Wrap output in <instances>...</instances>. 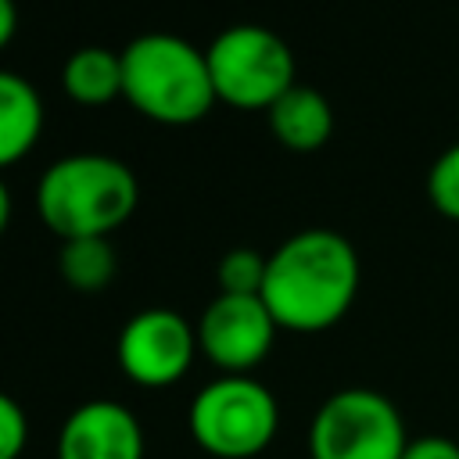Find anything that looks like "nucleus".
I'll use <instances>...</instances> for the list:
<instances>
[{
	"mask_svg": "<svg viewBox=\"0 0 459 459\" xmlns=\"http://www.w3.org/2000/svg\"><path fill=\"white\" fill-rule=\"evenodd\" d=\"M61 86L79 108H108L122 97V54L108 47H79L61 68Z\"/></svg>",
	"mask_w": 459,
	"mask_h": 459,
	"instance_id": "nucleus-12",
	"label": "nucleus"
},
{
	"mask_svg": "<svg viewBox=\"0 0 459 459\" xmlns=\"http://www.w3.org/2000/svg\"><path fill=\"white\" fill-rule=\"evenodd\" d=\"M11 215H14V201H11V190H7V183H4V176H0V237H4V230L11 226Z\"/></svg>",
	"mask_w": 459,
	"mask_h": 459,
	"instance_id": "nucleus-19",
	"label": "nucleus"
},
{
	"mask_svg": "<svg viewBox=\"0 0 459 459\" xmlns=\"http://www.w3.org/2000/svg\"><path fill=\"white\" fill-rule=\"evenodd\" d=\"M269 255H258L255 247H233L219 258L215 280L219 294H262Z\"/></svg>",
	"mask_w": 459,
	"mask_h": 459,
	"instance_id": "nucleus-14",
	"label": "nucleus"
},
{
	"mask_svg": "<svg viewBox=\"0 0 459 459\" xmlns=\"http://www.w3.org/2000/svg\"><path fill=\"white\" fill-rule=\"evenodd\" d=\"M25 441H29V416L18 405V398L0 391V459H18Z\"/></svg>",
	"mask_w": 459,
	"mask_h": 459,
	"instance_id": "nucleus-16",
	"label": "nucleus"
},
{
	"mask_svg": "<svg viewBox=\"0 0 459 459\" xmlns=\"http://www.w3.org/2000/svg\"><path fill=\"white\" fill-rule=\"evenodd\" d=\"M14 32H18V7L14 0H0V50L11 47Z\"/></svg>",
	"mask_w": 459,
	"mask_h": 459,
	"instance_id": "nucleus-18",
	"label": "nucleus"
},
{
	"mask_svg": "<svg viewBox=\"0 0 459 459\" xmlns=\"http://www.w3.org/2000/svg\"><path fill=\"white\" fill-rule=\"evenodd\" d=\"M265 118H269V133L287 151H298V154L319 151L333 136V108H330V100L316 86H305V82H294L265 111Z\"/></svg>",
	"mask_w": 459,
	"mask_h": 459,
	"instance_id": "nucleus-10",
	"label": "nucleus"
},
{
	"mask_svg": "<svg viewBox=\"0 0 459 459\" xmlns=\"http://www.w3.org/2000/svg\"><path fill=\"white\" fill-rule=\"evenodd\" d=\"M280 323L262 294H215L197 323V348L219 373H251L273 351Z\"/></svg>",
	"mask_w": 459,
	"mask_h": 459,
	"instance_id": "nucleus-8",
	"label": "nucleus"
},
{
	"mask_svg": "<svg viewBox=\"0 0 459 459\" xmlns=\"http://www.w3.org/2000/svg\"><path fill=\"white\" fill-rule=\"evenodd\" d=\"M197 351V326L161 305L129 316L115 341L118 369L140 387H169L183 380Z\"/></svg>",
	"mask_w": 459,
	"mask_h": 459,
	"instance_id": "nucleus-7",
	"label": "nucleus"
},
{
	"mask_svg": "<svg viewBox=\"0 0 459 459\" xmlns=\"http://www.w3.org/2000/svg\"><path fill=\"white\" fill-rule=\"evenodd\" d=\"M57 273L79 294L104 290L115 280V273H118V255L111 247V237L61 240V247H57Z\"/></svg>",
	"mask_w": 459,
	"mask_h": 459,
	"instance_id": "nucleus-13",
	"label": "nucleus"
},
{
	"mask_svg": "<svg viewBox=\"0 0 459 459\" xmlns=\"http://www.w3.org/2000/svg\"><path fill=\"white\" fill-rule=\"evenodd\" d=\"M402 459H459V441L445 434H420V437H409Z\"/></svg>",
	"mask_w": 459,
	"mask_h": 459,
	"instance_id": "nucleus-17",
	"label": "nucleus"
},
{
	"mask_svg": "<svg viewBox=\"0 0 459 459\" xmlns=\"http://www.w3.org/2000/svg\"><path fill=\"white\" fill-rule=\"evenodd\" d=\"M122 100L151 122L190 126L215 104L208 57L176 32H143L122 50Z\"/></svg>",
	"mask_w": 459,
	"mask_h": 459,
	"instance_id": "nucleus-3",
	"label": "nucleus"
},
{
	"mask_svg": "<svg viewBox=\"0 0 459 459\" xmlns=\"http://www.w3.org/2000/svg\"><path fill=\"white\" fill-rule=\"evenodd\" d=\"M39 136H43L39 90L25 75L0 68V172L29 158Z\"/></svg>",
	"mask_w": 459,
	"mask_h": 459,
	"instance_id": "nucleus-11",
	"label": "nucleus"
},
{
	"mask_svg": "<svg viewBox=\"0 0 459 459\" xmlns=\"http://www.w3.org/2000/svg\"><path fill=\"white\" fill-rule=\"evenodd\" d=\"M190 437L215 459H255L280 430L276 394L251 373H222L186 409Z\"/></svg>",
	"mask_w": 459,
	"mask_h": 459,
	"instance_id": "nucleus-4",
	"label": "nucleus"
},
{
	"mask_svg": "<svg viewBox=\"0 0 459 459\" xmlns=\"http://www.w3.org/2000/svg\"><path fill=\"white\" fill-rule=\"evenodd\" d=\"M405 445L398 405L373 387L333 391L308 423L312 459H402Z\"/></svg>",
	"mask_w": 459,
	"mask_h": 459,
	"instance_id": "nucleus-6",
	"label": "nucleus"
},
{
	"mask_svg": "<svg viewBox=\"0 0 459 459\" xmlns=\"http://www.w3.org/2000/svg\"><path fill=\"white\" fill-rule=\"evenodd\" d=\"M204 57L219 104L237 111H269L298 82L290 43L255 22L222 29L204 47Z\"/></svg>",
	"mask_w": 459,
	"mask_h": 459,
	"instance_id": "nucleus-5",
	"label": "nucleus"
},
{
	"mask_svg": "<svg viewBox=\"0 0 459 459\" xmlns=\"http://www.w3.org/2000/svg\"><path fill=\"white\" fill-rule=\"evenodd\" d=\"M427 201L441 219L459 222V140L448 143L430 161V169H427Z\"/></svg>",
	"mask_w": 459,
	"mask_h": 459,
	"instance_id": "nucleus-15",
	"label": "nucleus"
},
{
	"mask_svg": "<svg viewBox=\"0 0 459 459\" xmlns=\"http://www.w3.org/2000/svg\"><path fill=\"white\" fill-rule=\"evenodd\" d=\"M57 459H143V427L129 405L90 398L65 416Z\"/></svg>",
	"mask_w": 459,
	"mask_h": 459,
	"instance_id": "nucleus-9",
	"label": "nucleus"
},
{
	"mask_svg": "<svg viewBox=\"0 0 459 459\" xmlns=\"http://www.w3.org/2000/svg\"><path fill=\"white\" fill-rule=\"evenodd\" d=\"M140 204L136 172L115 154H65L36 183L39 222L57 240L111 237Z\"/></svg>",
	"mask_w": 459,
	"mask_h": 459,
	"instance_id": "nucleus-2",
	"label": "nucleus"
},
{
	"mask_svg": "<svg viewBox=\"0 0 459 459\" xmlns=\"http://www.w3.org/2000/svg\"><path fill=\"white\" fill-rule=\"evenodd\" d=\"M362 280L355 244L337 230H301L276 244L265 265L262 301L280 330L319 333L348 316Z\"/></svg>",
	"mask_w": 459,
	"mask_h": 459,
	"instance_id": "nucleus-1",
	"label": "nucleus"
}]
</instances>
